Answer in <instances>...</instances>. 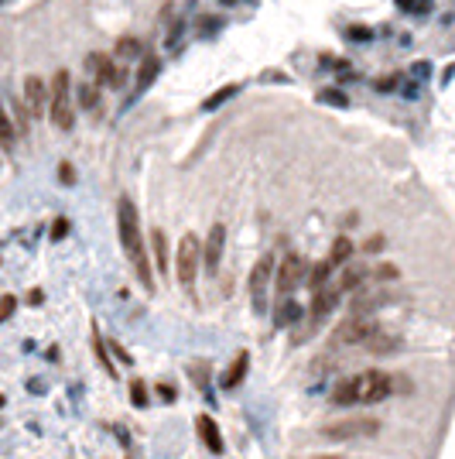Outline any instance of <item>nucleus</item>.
I'll list each match as a JSON object with an SVG mask.
<instances>
[{
  "label": "nucleus",
  "mask_w": 455,
  "mask_h": 459,
  "mask_svg": "<svg viewBox=\"0 0 455 459\" xmlns=\"http://www.w3.org/2000/svg\"><path fill=\"white\" fill-rule=\"evenodd\" d=\"M117 226H120V244H124L127 257L141 278L144 288H154V274H151V260H147V247H144V237H141V219H137V206L120 196L117 203Z\"/></svg>",
  "instance_id": "nucleus-1"
},
{
  "label": "nucleus",
  "mask_w": 455,
  "mask_h": 459,
  "mask_svg": "<svg viewBox=\"0 0 455 459\" xmlns=\"http://www.w3.org/2000/svg\"><path fill=\"white\" fill-rule=\"evenodd\" d=\"M380 432V421L373 415H356V418H339V421H329L319 428L322 439H332V442H356V439H370Z\"/></svg>",
  "instance_id": "nucleus-2"
},
{
  "label": "nucleus",
  "mask_w": 455,
  "mask_h": 459,
  "mask_svg": "<svg viewBox=\"0 0 455 459\" xmlns=\"http://www.w3.org/2000/svg\"><path fill=\"white\" fill-rule=\"evenodd\" d=\"M69 93H72V79H69L65 69H58L55 79H51V107H48L51 124L58 127V130H69V127L76 124V110H72V96Z\"/></svg>",
  "instance_id": "nucleus-3"
},
{
  "label": "nucleus",
  "mask_w": 455,
  "mask_h": 459,
  "mask_svg": "<svg viewBox=\"0 0 455 459\" xmlns=\"http://www.w3.org/2000/svg\"><path fill=\"white\" fill-rule=\"evenodd\" d=\"M199 260H202V244L195 233H185L182 244H178V257H175V267H178V281L185 288L195 285V271H199Z\"/></svg>",
  "instance_id": "nucleus-4"
},
{
  "label": "nucleus",
  "mask_w": 455,
  "mask_h": 459,
  "mask_svg": "<svg viewBox=\"0 0 455 459\" xmlns=\"http://www.w3.org/2000/svg\"><path fill=\"white\" fill-rule=\"evenodd\" d=\"M380 326L373 322L370 316H349L346 322H339L335 329H332V346H353V343H367L373 333H376Z\"/></svg>",
  "instance_id": "nucleus-5"
},
{
  "label": "nucleus",
  "mask_w": 455,
  "mask_h": 459,
  "mask_svg": "<svg viewBox=\"0 0 455 459\" xmlns=\"http://www.w3.org/2000/svg\"><path fill=\"white\" fill-rule=\"evenodd\" d=\"M305 271H308V260H305L301 254H285L281 264H278V274H274V288L281 295H291L298 285H301Z\"/></svg>",
  "instance_id": "nucleus-6"
},
{
  "label": "nucleus",
  "mask_w": 455,
  "mask_h": 459,
  "mask_svg": "<svg viewBox=\"0 0 455 459\" xmlns=\"http://www.w3.org/2000/svg\"><path fill=\"white\" fill-rule=\"evenodd\" d=\"M390 391H394V380L383 374V371H367V374L356 377V394H360V405H376V401H383Z\"/></svg>",
  "instance_id": "nucleus-7"
},
{
  "label": "nucleus",
  "mask_w": 455,
  "mask_h": 459,
  "mask_svg": "<svg viewBox=\"0 0 455 459\" xmlns=\"http://www.w3.org/2000/svg\"><path fill=\"white\" fill-rule=\"evenodd\" d=\"M274 278V254H264L253 271H250V298H253V309L264 312V295H267V285Z\"/></svg>",
  "instance_id": "nucleus-8"
},
{
  "label": "nucleus",
  "mask_w": 455,
  "mask_h": 459,
  "mask_svg": "<svg viewBox=\"0 0 455 459\" xmlns=\"http://www.w3.org/2000/svg\"><path fill=\"white\" fill-rule=\"evenodd\" d=\"M89 69H93V76H96V86L120 89V86L127 83V72L120 65H113L110 55H103V52H93V55H89Z\"/></svg>",
  "instance_id": "nucleus-9"
},
{
  "label": "nucleus",
  "mask_w": 455,
  "mask_h": 459,
  "mask_svg": "<svg viewBox=\"0 0 455 459\" xmlns=\"http://www.w3.org/2000/svg\"><path fill=\"white\" fill-rule=\"evenodd\" d=\"M397 292H390V288H373V292H360L353 298V305H349V316H373L376 309H383L387 302H394Z\"/></svg>",
  "instance_id": "nucleus-10"
},
{
  "label": "nucleus",
  "mask_w": 455,
  "mask_h": 459,
  "mask_svg": "<svg viewBox=\"0 0 455 459\" xmlns=\"http://www.w3.org/2000/svg\"><path fill=\"white\" fill-rule=\"evenodd\" d=\"M24 103H28L31 117H42L45 107H51V86H45V79H38V76H28L24 79Z\"/></svg>",
  "instance_id": "nucleus-11"
},
{
  "label": "nucleus",
  "mask_w": 455,
  "mask_h": 459,
  "mask_svg": "<svg viewBox=\"0 0 455 459\" xmlns=\"http://www.w3.org/2000/svg\"><path fill=\"white\" fill-rule=\"evenodd\" d=\"M223 247H226V226L216 223L206 237V247H202V264L209 271H219V257H223Z\"/></svg>",
  "instance_id": "nucleus-12"
},
{
  "label": "nucleus",
  "mask_w": 455,
  "mask_h": 459,
  "mask_svg": "<svg viewBox=\"0 0 455 459\" xmlns=\"http://www.w3.org/2000/svg\"><path fill=\"white\" fill-rule=\"evenodd\" d=\"M195 432H199V439H202V446H206L209 453H223V435H219V425L212 421L209 415H199L195 418Z\"/></svg>",
  "instance_id": "nucleus-13"
},
{
  "label": "nucleus",
  "mask_w": 455,
  "mask_h": 459,
  "mask_svg": "<svg viewBox=\"0 0 455 459\" xmlns=\"http://www.w3.org/2000/svg\"><path fill=\"white\" fill-rule=\"evenodd\" d=\"M370 353H394V350H401V336L397 333H383V329H376V333L363 343Z\"/></svg>",
  "instance_id": "nucleus-14"
},
{
  "label": "nucleus",
  "mask_w": 455,
  "mask_h": 459,
  "mask_svg": "<svg viewBox=\"0 0 455 459\" xmlns=\"http://www.w3.org/2000/svg\"><path fill=\"white\" fill-rule=\"evenodd\" d=\"M339 295H342V288H339V285H335V288H322V292H315V302H312V316L319 319V316L332 312V309H335V302H339Z\"/></svg>",
  "instance_id": "nucleus-15"
},
{
  "label": "nucleus",
  "mask_w": 455,
  "mask_h": 459,
  "mask_svg": "<svg viewBox=\"0 0 455 459\" xmlns=\"http://www.w3.org/2000/svg\"><path fill=\"white\" fill-rule=\"evenodd\" d=\"M370 278V271L363 267V264H349L346 271H342V278H339V288L342 292H353V288H363V281Z\"/></svg>",
  "instance_id": "nucleus-16"
},
{
  "label": "nucleus",
  "mask_w": 455,
  "mask_h": 459,
  "mask_svg": "<svg viewBox=\"0 0 455 459\" xmlns=\"http://www.w3.org/2000/svg\"><path fill=\"white\" fill-rule=\"evenodd\" d=\"M151 251H154V264H158V271L165 274L168 271V237H165V230H151Z\"/></svg>",
  "instance_id": "nucleus-17"
},
{
  "label": "nucleus",
  "mask_w": 455,
  "mask_h": 459,
  "mask_svg": "<svg viewBox=\"0 0 455 459\" xmlns=\"http://www.w3.org/2000/svg\"><path fill=\"white\" fill-rule=\"evenodd\" d=\"M353 254H356V247H353L349 237H335V244H332V251H329V260L339 267V264H349Z\"/></svg>",
  "instance_id": "nucleus-18"
},
{
  "label": "nucleus",
  "mask_w": 455,
  "mask_h": 459,
  "mask_svg": "<svg viewBox=\"0 0 455 459\" xmlns=\"http://www.w3.org/2000/svg\"><path fill=\"white\" fill-rule=\"evenodd\" d=\"M247 364H250L247 353H237V360H233L230 371L223 374V387H237V384L244 380V374H247Z\"/></svg>",
  "instance_id": "nucleus-19"
},
{
  "label": "nucleus",
  "mask_w": 455,
  "mask_h": 459,
  "mask_svg": "<svg viewBox=\"0 0 455 459\" xmlns=\"http://www.w3.org/2000/svg\"><path fill=\"white\" fill-rule=\"evenodd\" d=\"M141 52H144V45L137 42L134 35H124L120 42L113 45V55H117V59H127V62H134V59H141Z\"/></svg>",
  "instance_id": "nucleus-20"
},
{
  "label": "nucleus",
  "mask_w": 455,
  "mask_h": 459,
  "mask_svg": "<svg viewBox=\"0 0 455 459\" xmlns=\"http://www.w3.org/2000/svg\"><path fill=\"white\" fill-rule=\"evenodd\" d=\"M332 401H335V405H360V394H356V377L342 380V384L332 391Z\"/></svg>",
  "instance_id": "nucleus-21"
},
{
  "label": "nucleus",
  "mask_w": 455,
  "mask_h": 459,
  "mask_svg": "<svg viewBox=\"0 0 455 459\" xmlns=\"http://www.w3.org/2000/svg\"><path fill=\"white\" fill-rule=\"evenodd\" d=\"M332 267H335L332 260H322V264H315V267H312V278H308V288H312V292H322V288H326Z\"/></svg>",
  "instance_id": "nucleus-22"
},
{
  "label": "nucleus",
  "mask_w": 455,
  "mask_h": 459,
  "mask_svg": "<svg viewBox=\"0 0 455 459\" xmlns=\"http://www.w3.org/2000/svg\"><path fill=\"white\" fill-rule=\"evenodd\" d=\"M158 69H161L158 59H144V65H141V72H137V89H144V86L151 83V79L158 76Z\"/></svg>",
  "instance_id": "nucleus-23"
},
{
  "label": "nucleus",
  "mask_w": 455,
  "mask_h": 459,
  "mask_svg": "<svg viewBox=\"0 0 455 459\" xmlns=\"http://www.w3.org/2000/svg\"><path fill=\"white\" fill-rule=\"evenodd\" d=\"M130 401H134L137 408L147 405V384H144V380H130Z\"/></svg>",
  "instance_id": "nucleus-24"
},
{
  "label": "nucleus",
  "mask_w": 455,
  "mask_h": 459,
  "mask_svg": "<svg viewBox=\"0 0 455 459\" xmlns=\"http://www.w3.org/2000/svg\"><path fill=\"white\" fill-rule=\"evenodd\" d=\"M93 346H96V357H99V364H103V371H106V374H110V377H117V367H113V360L106 357V343H103V339L96 336V343H93Z\"/></svg>",
  "instance_id": "nucleus-25"
},
{
  "label": "nucleus",
  "mask_w": 455,
  "mask_h": 459,
  "mask_svg": "<svg viewBox=\"0 0 455 459\" xmlns=\"http://www.w3.org/2000/svg\"><path fill=\"white\" fill-rule=\"evenodd\" d=\"M298 319H301V305L288 302V305L281 309V316H278V326H291V322H298Z\"/></svg>",
  "instance_id": "nucleus-26"
},
{
  "label": "nucleus",
  "mask_w": 455,
  "mask_h": 459,
  "mask_svg": "<svg viewBox=\"0 0 455 459\" xmlns=\"http://www.w3.org/2000/svg\"><path fill=\"white\" fill-rule=\"evenodd\" d=\"M233 93H237V86H226V89H219V93H212V96H209L206 103H202V110H216V107H219V103H226V100H230Z\"/></svg>",
  "instance_id": "nucleus-27"
},
{
  "label": "nucleus",
  "mask_w": 455,
  "mask_h": 459,
  "mask_svg": "<svg viewBox=\"0 0 455 459\" xmlns=\"http://www.w3.org/2000/svg\"><path fill=\"white\" fill-rule=\"evenodd\" d=\"M373 278H376L380 285H383V281H397V267H394V264H376V267H373Z\"/></svg>",
  "instance_id": "nucleus-28"
},
{
  "label": "nucleus",
  "mask_w": 455,
  "mask_h": 459,
  "mask_svg": "<svg viewBox=\"0 0 455 459\" xmlns=\"http://www.w3.org/2000/svg\"><path fill=\"white\" fill-rule=\"evenodd\" d=\"M79 103H83V110H93L96 107V86H79Z\"/></svg>",
  "instance_id": "nucleus-29"
},
{
  "label": "nucleus",
  "mask_w": 455,
  "mask_h": 459,
  "mask_svg": "<svg viewBox=\"0 0 455 459\" xmlns=\"http://www.w3.org/2000/svg\"><path fill=\"white\" fill-rule=\"evenodd\" d=\"M319 100H322V103H335V107H349V100H346L339 89H322V93H319Z\"/></svg>",
  "instance_id": "nucleus-30"
},
{
  "label": "nucleus",
  "mask_w": 455,
  "mask_h": 459,
  "mask_svg": "<svg viewBox=\"0 0 455 459\" xmlns=\"http://www.w3.org/2000/svg\"><path fill=\"white\" fill-rule=\"evenodd\" d=\"M65 233H69V219H65V216H58V219L51 223V240H62Z\"/></svg>",
  "instance_id": "nucleus-31"
},
{
  "label": "nucleus",
  "mask_w": 455,
  "mask_h": 459,
  "mask_svg": "<svg viewBox=\"0 0 455 459\" xmlns=\"http://www.w3.org/2000/svg\"><path fill=\"white\" fill-rule=\"evenodd\" d=\"M14 305H17V298H14V295H3V302H0V319H10V316H14Z\"/></svg>",
  "instance_id": "nucleus-32"
},
{
  "label": "nucleus",
  "mask_w": 455,
  "mask_h": 459,
  "mask_svg": "<svg viewBox=\"0 0 455 459\" xmlns=\"http://www.w3.org/2000/svg\"><path fill=\"white\" fill-rule=\"evenodd\" d=\"M58 178H62L65 185H72V182H76V168L69 165V162H62V165H58Z\"/></svg>",
  "instance_id": "nucleus-33"
},
{
  "label": "nucleus",
  "mask_w": 455,
  "mask_h": 459,
  "mask_svg": "<svg viewBox=\"0 0 455 459\" xmlns=\"http://www.w3.org/2000/svg\"><path fill=\"white\" fill-rule=\"evenodd\" d=\"M394 86H397V76H387V79H383V76H380V79H376V83H373V89H376V93H390V89H394Z\"/></svg>",
  "instance_id": "nucleus-34"
},
{
  "label": "nucleus",
  "mask_w": 455,
  "mask_h": 459,
  "mask_svg": "<svg viewBox=\"0 0 455 459\" xmlns=\"http://www.w3.org/2000/svg\"><path fill=\"white\" fill-rule=\"evenodd\" d=\"M106 343H110V350L117 353V360H120V364H130V353H127V350L120 346V343H117V339H106Z\"/></svg>",
  "instance_id": "nucleus-35"
},
{
  "label": "nucleus",
  "mask_w": 455,
  "mask_h": 459,
  "mask_svg": "<svg viewBox=\"0 0 455 459\" xmlns=\"http://www.w3.org/2000/svg\"><path fill=\"white\" fill-rule=\"evenodd\" d=\"M158 394H161V401H165V405H171V401H175V398H178V394H175V387H171V384H158Z\"/></svg>",
  "instance_id": "nucleus-36"
},
{
  "label": "nucleus",
  "mask_w": 455,
  "mask_h": 459,
  "mask_svg": "<svg viewBox=\"0 0 455 459\" xmlns=\"http://www.w3.org/2000/svg\"><path fill=\"white\" fill-rule=\"evenodd\" d=\"M380 247H383V237H370V240L363 244V251H367V254H376Z\"/></svg>",
  "instance_id": "nucleus-37"
},
{
  "label": "nucleus",
  "mask_w": 455,
  "mask_h": 459,
  "mask_svg": "<svg viewBox=\"0 0 455 459\" xmlns=\"http://www.w3.org/2000/svg\"><path fill=\"white\" fill-rule=\"evenodd\" d=\"M349 38H360V42H367V38H370V31H367V28H349Z\"/></svg>",
  "instance_id": "nucleus-38"
},
{
  "label": "nucleus",
  "mask_w": 455,
  "mask_h": 459,
  "mask_svg": "<svg viewBox=\"0 0 455 459\" xmlns=\"http://www.w3.org/2000/svg\"><path fill=\"white\" fill-rule=\"evenodd\" d=\"M428 72H431L428 62H417V65H414V76H428Z\"/></svg>",
  "instance_id": "nucleus-39"
},
{
  "label": "nucleus",
  "mask_w": 455,
  "mask_h": 459,
  "mask_svg": "<svg viewBox=\"0 0 455 459\" xmlns=\"http://www.w3.org/2000/svg\"><path fill=\"white\" fill-rule=\"evenodd\" d=\"M397 7H401V10H414V7H417V0H397Z\"/></svg>",
  "instance_id": "nucleus-40"
},
{
  "label": "nucleus",
  "mask_w": 455,
  "mask_h": 459,
  "mask_svg": "<svg viewBox=\"0 0 455 459\" xmlns=\"http://www.w3.org/2000/svg\"><path fill=\"white\" fill-rule=\"evenodd\" d=\"M312 459H346V456H312Z\"/></svg>",
  "instance_id": "nucleus-41"
},
{
  "label": "nucleus",
  "mask_w": 455,
  "mask_h": 459,
  "mask_svg": "<svg viewBox=\"0 0 455 459\" xmlns=\"http://www.w3.org/2000/svg\"><path fill=\"white\" fill-rule=\"evenodd\" d=\"M223 3H237V0H223Z\"/></svg>",
  "instance_id": "nucleus-42"
}]
</instances>
